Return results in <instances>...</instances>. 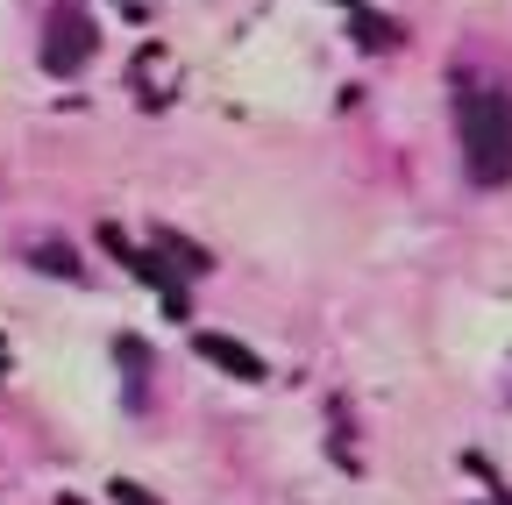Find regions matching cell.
I'll list each match as a JSON object with an SVG mask.
<instances>
[{
    "label": "cell",
    "mask_w": 512,
    "mask_h": 505,
    "mask_svg": "<svg viewBox=\"0 0 512 505\" xmlns=\"http://www.w3.org/2000/svg\"><path fill=\"white\" fill-rule=\"evenodd\" d=\"M456 136H463V171L477 185H512V93H498V86L463 93Z\"/></svg>",
    "instance_id": "cell-1"
},
{
    "label": "cell",
    "mask_w": 512,
    "mask_h": 505,
    "mask_svg": "<svg viewBox=\"0 0 512 505\" xmlns=\"http://www.w3.org/2000/svg\"><path fill=\"white\" fill-rule=\"evenodd\" d=\"M86 57H93V22L79 8H57L43 22V72L50 79H72V72H86Z\"/></svg>",
    "instance_id": "cell-2"
},
{
    "label": "cell",
    "mask_w": 512,
    "mask_h": 505,
    "mask_svg": "<svg viewBox=\"0 0 512 505\" xmlns=\"http://www.w3.org/2000/svg\"><path fill=\"white\" fill-rule=\"evenodd\" d=\"M100 242H107V249H114V257H121V271H136L143 285H157L171 313H185V285H178V278L164 271V257H157V249H136V242H121V228H107Z\"/></svg>",
    "instance_id": "cell-3"
},
{
    "label": "cell",
    "mask_w": 512,
    "mask_h": 505,
    "mask_svg": "<svg viewBox=\"0 0 512 505\" xmlns=\"http://www.w3.org/2000/svg\"><path fill=\"white\" fill-rule=\"evenodd\" d=\"M192 349H200L207 363H221L228 377H242V385H256V377H264V356H256V349H242L235 335H192Z\"/></svg>",
    "instance_id": "cell-4"
},
{
    "label": "cell",
    "mask_w": 512,
    "mask_h": 505,
    "mask_svg": "<svg viewBox=\"0 0 512 505\" xmlns=\"http://www.w3.org/2000/svg\"><path fill=\"white\" fill-rule=\"evenodd\" d=\"M29 264L50 271V278H79V257H64V242H36V249H29Z\"/></svg>",
    "instance_id": "cell-5"
},
{
    "label": "cell",
    "mask_w": 512,
    "mask_h": 505,
    "mask_svg": "<svg viewBox=\"0 0 512 505\" xmlns=\"http://www.w3.org/2000/svg\"><path fill=\"white\" fill-rule=\"evenodd\" d=\"M114 498H121V505H157V498H150V491H136V484H114Z\"/></svg>",
    "instance_id": "cell-6"
}]
</instances>
